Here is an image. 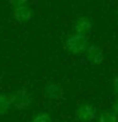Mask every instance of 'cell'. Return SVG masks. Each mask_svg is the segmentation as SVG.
Instances as JSON below:
<instances>
[{
	"label": "cell",
	"instance_id": "cell-1",
	"mask_svg": "<svg viewBox=\"0 0 118 122\" xmlns=\"http://www.w3.org/2000/svg\"><path fill=\"white\" fill-rule=\"evenodd\" d=\"M65 46L66 50L71 55H81L85 53L86 50L89 48L90 42H89V37L85 36H79V34H71L66 38L65 41Z\"/></svg>",
	"mask_w": 118,
	"mask_h": 122
},
{
	"label": "cell",
	"instance_id": "cell-2",
	"mask_svg": "<svg viewBox=\"0 0 118 122\" xmlns=\"http://www.w3.org/2000/svg\"><path fill=\"white\" fill-rule=\"evenodd\" d=\"M10 101H11V106H14V108L24 109L32 104L33 95L28 89L22 88V89H18L17 92H14L13 94H10Z\"/></svg>",
	"mask_w": 118,
	"mask_h": 122
},
{
	"label": "cell",
	"instance_id": "cell-3",
	"mask_svg": "<svg viewBox=\"0 0 118 122\" xmlns=\"http://www.w3.org/2000/svg\"><path fill=\"white\" fill-rule=\"evenodd\" d=\"M74 33L79 34V36H85L89 37L93 33V23L89 17L81 15L75 20L74 23Z\"/></svg>",
	"mask_w": 118,
	"mask_h": 122
},
{
	"label": "cell",
	"instance_id": "cell-4",
	"mask_svg": "<svg viewBox=\"0 0 118 122\" xmlns=\"http://www.w3.org/2000/svg\"><path fill=\"white\" fill-rule=\"evenodd\" d=\"M85 61L89 65H100L104 61V51H103V48L98 45H90L85 52Z\"/></svg>",
	"mask_w": 118,
	"mask_h": 122
},
{
	"label": "cell",
	"instance_id": "cell-5",
	"mask_svg": "<svg viewBox=\"0 0 118 122\" xmlns=\"http://www.w3.org/2000/svg\"><path fill=\"white\" fill-rule=\"evenodd\" d=\"M97 117V107L91 103L81 104L76 111V118L79 122H91Z\"/></svg>",
	"mask_w": 118,
	"mask_h": 122
},
{
	"label": "cell",
	"instance_id": "cell-6",
	"mask_svg": "<svg viewBox=\"0 0 118 122\" xmlns=\"http://www.w3.org/2000/svg\"><path fill=\"white\" fill-rule=\"evenodd\" d=\"M13 10V17L18 23H27L33 18V9L28 5V3H25L24 5L14 8Z\"/></svg>",
	"mask_w": 118,
	"mask_h": 122
},
{
	"label": "cell",
	"instance_id": "cell-7",
	"mask_svg": "<svg viewBox=\"0 0 118 122\" xmlns=\"http://www.w3.org/2000/svg\"><path fill=\"white\" fill-rule=\"evenodd\" d=\"M43 93L48 99H52V101H60V99L64 98V89L57 83L47 84L43 89Z\"/></svg>",
	"mask_w": 118,
	"mask_h": 122
},
{
	"label": "cell",
	"instance_id": "cell-8",
	"mask_svg": "<svg viewBox=\"0 0 118 122\" xmlns=\"http://www.w3.org/2000/svg\"><path fill=\"white\" fill-rule=\"evenodd\" d=\"M11 107L10 95L0 93V116H4Z\"/></svg>",
	"mask_w": 118,
	"mask_h": 122
},
{
	"label": "cell",
	"instance_id": "cell-9",
	"mask_svg": "<svg viewBox=\"0 0 118 122\" xmlns=\"http://www.w3.org/2000/svg\"><path fill=\"white\" fill-rule=\"evenodd\" d=\"M98 122H118V116L110 111H103L98 117Z\"/></svg>",
	"mask_w": 118,
	"mask_h": 122
},
{
	"label": "cell",
	"instance_id": "cell-10",
	"mask_svg": "<svg viewBox=\"0 0 118 122\" xmlns=\"http://www.w3.org/2000/svg\"><path fill=\"white\" fill-rule=\"evenodd\" d=\"M32 122H53V121L47 112L41 111V112H38L36 116L32 118Z\"/></svg>",
	"mask_w": 118,
	"mask_h": 122
},
{
	"label": "cell",
	"instance_id": "cell-11",
	"mask_svg": "<svg viewBox=\"0 0 118 122\" xmlns=\"http://www.w3.org/2000/svg\"><path fill=\"white\" fill-rule=\"evenodd\" d=\"M113 92L118 95V75H116L113 79Z\"/></svg>",
	"mask_w": 118,
	"mask_h": 122
},
{
	"label": "cell",
	"instance_id": "cell-12",
	"mask_svg": "<svg viewBox=\"0 0 118 122\" xmlns=\"http://www.w3.org/2000/svg\"><path fill=\"white\" fill-rule=\"evenodd\" d=\"M112 111L118 116V97L116 98V101H114L113 104H112Z\"/></svg>",
	"mask_w": 118,
	"mask_h": 122
},
{
	"label": "cell",
	"instance_id": "cell-13",
	"mask_svg": "<svg viewBox=\"0 0 118 122\" xmlns=\"http://www.w3.org/2000/svg\"><path fill=\"white\" fill-rule=\"evenodd\" d=\"M116 13H117V14H118V8H117V10H116Z\"/></svg>",
	"mask_w": 118,
	"mask_h": 122
}]
</instances>
